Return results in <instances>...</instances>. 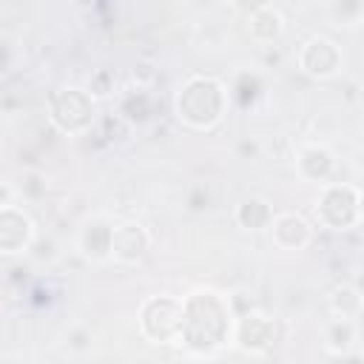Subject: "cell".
Here are the masks:
<instances>
[{"instance_id": "1", "label": "cell", "mask_w": 364, "mask_h": 364, "mask_svg": "<svg viewBox=\"0 0 364 364\" xmlns=\"http://www.w3.org/2000/svg\"><path fill=\"white\" fill-rule=\"evenodd\" d=\"M233 333L230 307L213 290H199L182 301V344L208 353L225 344Z\"/></svg>"}, {"instance_id": "2", "label": "cell", "mask_w": 364, "mask_h": 364, "mask_svg": "<svg viewBox=\"0 0 364 364\" xmlns=\"http://www.w3.org/2000/svg\"><path fill=\"white\" fill-rule=\"evenodd\" d=\"M176 117L191 128H213L228 105V91L213 77H191L176 94Z\"/></svg>"}, {"instance_id": "3", "label": "cell", "mask_w": 364, "mask_h": 364, "mask_svg": "<svg viewBox=\"0 0 364 364\" xmlns=\"http://www.w3.org/2000/svg\"><path fill=\"white\" fill-rule=\"evenodd\" d=\"M142 333L156 344H182V301L171 296H154L139 310Z\"/></svg>"}, {"instance_id": "4", "label": "cell", "mask_w": 364, "mask_h": 364, "mask_svg": "<svg viewBox=\"0 0 364 364\" xmlns=\"http://www.w3.org/2000/svg\"><path fill=\"white\" fill-rule=\"evenodd\" d=\"M48 117L63 134H82L94 122V100L82 88H57L48 97Z\"/></svg>"}, {"instance_id": "5", "label": "cell", "mask_w": 364, "mask_h": 364, "mask_svg": "<svg viewBox=\"0 0 364 364\" xmlns=\"http://www.w3.org/2000/svg\"><path fill=\"white\" fill-rule=\"evenodd\" d=\"M358 205H361V196L353 185H324L316 202V216L324 228L347 230L358 222Z\"/></svg>"}, {"instance_id": "6", "label": "cell", "mask_w": 364, "mask_h": 364, "mask_svg": "<svg viewBox=\"0 0 364 364\" xmlns=\"http://www.w3.org/2000/svg\"><path fill=\"white\" fill-rule=\"evenodd\" d=\"M31 242H34L31 219L14 205L0 208V253H23L31 247Z\"/></svg>"}, {"instance_id": "7", "label": "cell", "mask_w": 364, "mask_h": 364, "mask_svg": "<svg viewBox=\"0 0 364 364\" xmlns=\"http://www.w3.org/2000/svg\"><path fill=\"white\" fill-rule=\"evenodd\" d=\"M299 65L310 74V77H333L341 65V51L333 40L327 37H313L301 46L299 51Z\"/></svg>"}, {"instance_id": "8", "label": "cell", "mask_w": 364, "mask_h": 364, "mask_svg": "<svg viewBox=\"0 0 364 364\" xmlns=\"http://www.w3.org/2000/svg\"><path fill=\"white\" fill-rule=\"evenodd\" d=\"M233 341L245 353H262L276 341V324L262 313H245L233 324Z\"/></svg>"}, {"instance_id": "9", "label": "cell", "mask_w": 364, "mask_h": 364, "mask_svg": "<svg viewBox=\"0 0 364 364\" xmlns=\"http://www.w3.org/2000/svg\"><path fill=\"white\" fill-rule=\"evenodd\" d=\"M148 233L142 225L136 222H122L117 228H111V259L122 262V264H134L148 253Z\"/></svg>"}, {"instance_id": "10", "label": "cell", "mask_w": 364, "mask_h": 364, "mask_svg": "<svg viewBox=\"0 0 364 364\" xmlns=\"http://www.w3.org/2000/svg\"><path fill=\"white\" fill-rule=\"evenodd\" d=\"M270 230H273V242L279 247H284V250H299V247H304L310 242V225L299 213H279V216H273Z\"/></svg>"}, {"instance_id": "11", "label": "cell", "mask_w": 364, "mask_h": 364, "mask_svg": "<svg viewBox=\"0 0 364 364\" xmlns=\"http://www.w3.org/2000/svg\"><path fill=\"white\" fill-rule=\"evenodd\" d=\"M296 168L310 182H324L333 173V154L321 145H307L296 156Z\"/></svg>"}, {"instance_id": "12", "label": "cell", "mask_w": 364, "mask_h": 364, "mask_svg": "<svg viewBox=\"0 0 364 364\" xmlns=\"http://www.w3.org/2000/svg\"><path fill=\"white\" fill-rule=\"evenodd\" d=\"M80 247L94 262L111 259V225L105 219H91L80 233Z\"/></svg>"}, {"instance_id": "13", "label": "cell", "mask_w": 364, "mask_h": 364, "mask_svg": "<svg viewBox=\"0 0 364 364\" xmlns=\"http://www.w3.org/2000/svg\"><path fill=\"white\" fill-rule=\"evenodd\" d=\"M282 28H284V17H282L279 9L267 6V3L253 9V14H250V34L256 40L270 43V40H276L282 34Z\"/></svg>"}, {"instance_id": "14", "label": "cell", "mask_w": 364, "mask_h": 364, "mask_svg": "<svg viewBox=\"0 0 364 364\" xmlns=\"http://www.w3.org/2000/svg\"><path fill=\"white\" fill-rule=\"evenodd\" d=\"M236 222L245 228V230H262V228H270L273 222V210L264 199L259 196H250L245 199L239 208H236Z\"/></svg>"}, {"instance_id": "15", "label": "cell", "mask_w": 364, "mask_h": 364, "mask_svg": "<svg viewBox=\"0 0 364 364\" xmlns=\"http://www.w3.org/2000/svg\"><path fill=\"white\" fill-rule=\"evenodd\" d=\"M353 338H355V327H353L350 318H338V321L330 327V333H327V344H330V350H336V353H344V350L353 344Z\"/></svg>"}, {"instance_id": "16", "label": "cell", "mask_w": 364, "mask_h": 364, "mask_svg": "<svg viewBox=\"0 0 364 364\" xmlns=\"http://www.w3.org/2000/svg\"><path fill=\"white\" fill-rule=\"evenodd\" d=\"M111 88H114L111 74H108V71H100V74H94L91 85H88V94H91V100H94V97H108Z\"/></svg>"}, {"instance_id": "17", "label": "cell", "mask_w": 364, "mask_h": 364, "mask_svg": "<svg viewBox=\"0 0 364 364\" xmlns=\"http://www.w3.org/2000/svg\"><path fill=\"white\" fill-rule=\"evenodd\" d=\"M11 205V188L9 185H0V208Z\"/></svg>"}]
</instances>
